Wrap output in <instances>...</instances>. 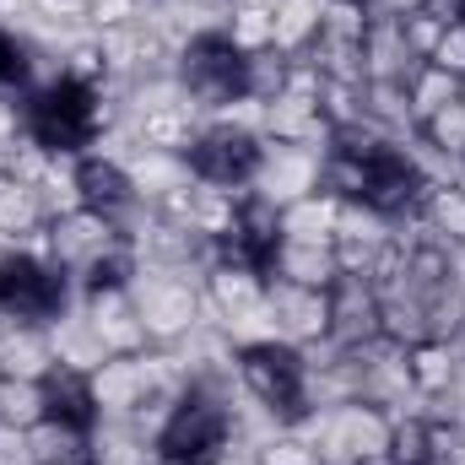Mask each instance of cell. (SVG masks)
<instances>
[{"instance_id":"1","label":"cell","mask_w":465,"mask_h":465,"mask_svg":"<svg viewBox=\"0 0 465 465\" xmlns=\"http://www.w3.org/2000/svg\"><path fill=\"white\" fill-rule=\"evenodd\" d=\"M22 124L27 141H38L44 152H93L98 135H109L114 124H124V87H82L71 76H54L44 87H33L22 98Z\"/></svg>"},{"instance_id":"2","label":"cell","mask_w":465,"mask_h":465,"mask_svg":"<svg viewBox=\"0 0 465 465\" xmlns=\"http://www.w3.org/2000/svg\"><path fill=\"white\" fill-rule=\"evenodd\" d=\"M243 401L238 379H190L157 428V455L168 465H212L232 444V406Z\"/></svg>"},{"instance_id":"3","label":"cell","mask_w":465,"mask_h":465,"mask_svg":"<svg viewBox=\"0 0 465 465\" xmlns=\"http://www.w3.org/2000/svg\"><path fill=\"white\" fill-rule=\"evenodd\" d=\"M232 368H238V384L243 395L276 422V428H292L314 411L309 401V357L292 341H249V347L232 351Z\"/></svg>"},{"instance_id":"4","label":"cell","mask_w":465,"mask_h":465,"mask_svg":"<svg viewBox=\"0 0 465 465\" xmlns=\"http://www.w3.org/2000/svg\"><path fill=\"white\" fill-rule=\"evenodd\" d=\"M173 82L184 87V98L201 114H217V109H228L238 98H249V54L232 44L223 27L195 33L173 54Z\"/></svg>"},{"instance_id":"5","label":"cell","mask_w":465,"mask_h":465,"mask_svg":"<svg viewBox=\"0 0 465 465\" xmlns=\"http://www.w3.org/2000/svg\"><path fill=\"white\" fill-rule=\"evenodd\" d=\"M130 303L141 314V331L152 347H179L190 331H201V276L168 271V265H141L130 282Z\"/></svg>"},{"instance_id":"6","label":"cell","mask_w":465,"mask_h":465,"mask_svg":"<svg viewBox=\"0 0 465 465\" xmlns=\"http://www.w3.org/2000/svg\"><path fill=\"white\" fill-rule=\"evenodd\" d=\"M76 303V282L71 271H60L54 260L38 254H0V314L16 325H54L65 309Z\"/></svg>"},{"instance_id":"7","label":"cell","mask_w":465,"mask_h":465,"mask_svg":"<svg viewBox=\"0 0 465 465\" xmlns=\"http://www.w3.org/2000/svg\"><path fill=\"white\" fill-rule=\"evenodd\" d=\"M260 152H265V135L206 119V124L195 130V141L184 146V168H190V179H201V184L249 190L254 173H260Z\"/></svg>"},{"instance_id":"8","label":"cell","mask_w":465,"mask_h":465,"mask_svg":"<svg viewBox=\"0 0 465 465\" xmlns=\"http://www.w3.org/2000/svg\"><path fill=\"white\" fill-rule=\"evenodd\" d=\"M320 163H325V152H314V146L265 141V152H260V173H254L249 190L265 195L271 206H292V201H303V195L320 190Z\"/></svg>"},{"instance_id":"9","label":"cell","mask_w":465,"mask_h":465,"mask_svg":"<svg viewBox=\"0 0 465 465\" xmlns=\"http://www.w3.org/2000/svg\"><path fill=\"white\" fill-rule=\"evenodd\" d=\"M265 303L276 314V336L292 347H314L331 336V287H298L282 276H265Z\"/></svg>"},{"instance_id":"10","label":"cell","mask_w":465,"mask_h":465,"mask_svg":"<svg viewBox=\"0 0 465 465\" xmlns=\"http://www.w3.org/2000/svg\"><path fill=\"white\" fill-rule=\"evenodd\" d=\"M49 238H54V265L71 271V282H76L93 260H104L109 249L124 243V232H119L114 217H104V212H93V206H82V212L49 223Z\"/></svg>"},{"instance_id":"11","label":"cell","mask_w":465,"mask_h":465,"mask_svg":"<svg viewBox=\"0 0 465 465\" xmlns=\"http://www.w3.org/2000/svg\"><path fill=\"white\" fill-rule=\"evenodd\" d=\"M379 336H384V325H379L373 282L368 276H336V287H331V336L325 341H336L341 351H362Z\"/></svg>"},{"instance_id":"12","label":"cell","mask_w":465,"mask_h":465,"mask_svg":"<svg viewBox=\"0 0 465 465\" xmlns=\"http://www.w3.org/2000/svg\"><path fill=\"white\" fill-rule=\"evenodd\" d=\"M76 190H82V206H93V212H104V217H114V223L141 201L130 168L114 163V157H104V152H82V157H76Z\"/></svg>"},{"instance_id":"13","label":"cell","mask_w":465,"mask_h":465,"mask_svg":"<svg viewBox=\"0 0 465 465\" xmlns=\"http://www.w3.org/2000/svg\"><path fill=\"white\" fill-rule=\"evenodd\" d=\"M76 309L93 320V331L104 336V347L114 351H141L152 347L146 341V331H141V314H135V303H130V287H109V292H82L76 298Z\"/></svg>"},{"instance_id":"14","label":"cell","mask_w":465,"mask_h":465,"mask_svg":"<svg viewBox=\"0 0 465 465\" xmlns=\"http://www.w3.org/2000/svg\"><path fill=\"white\" fill-rule=\"evenodd\" d=\"M54 76H60V54L38 49L27 33L0 22V93H33V87H44Z\"/></svg>"},{"instance_id":"15","label":"cell","mask_w":465,"mask_h":465,"mask_svg":"<svg viewBox=\"0 0 465 465\" xmlns=\"http://www.w3.org/2000/svg\"><path fill=\"white\" fill-rule=\"evenodd\" d=\"M206 124V114L184 98V104H168V109H146V114H124V130L141 141V146H152V152H173V157H184V146L195 141V130Z\"/></svg>"},{"instance_id":"16","label":"cell","mask_w":465,"mask_h":465,"mask_svg":"<svg viewBox=\"0 0 465 465\" xmlns=\"http://www.w3.org/2000/svg\"><path fill=\"white\" fill-rule=\"evenodd\" d=\"M60 362L44 325H16L0 314V379H49Z\"/></svg>"},{"instance_id":"17","label":"cell","mask_w":465,"mask_h":465,"mask_svg":"<svg viewBox=\"0 0 465 465\" xmlns=\"http://www.w3.org/2000/svg\"><path fill=\"white\" fill-rule=\"evenodd\" d=\"M362 65H368V82H411V71H417L422 60L411 54L401 16H373V22H368Z\"/></svg>"},{"instance_id":"18","label":"cell","mask_w":465,"mask_h":465,"mask_svg":"<svg viewBox=\"0 0 465 465\" xmlns=\"http://www.w3.org/2000/svg\"><path fill=\"white\" fill-rule=\"evenodd\" d=\"M265 141H292V146L325 152V146H331V124H325V114H320L314 98L276 93V98L265 104Z\"/></svg>"},{"instance_id":"19","label":"cell","mask_w":465,"mask_h":465,"mask_svg":"<svg viewBox=\"0 0 465 465\" xmlns=\"http://www.w3.org/2000/svg\"><path fill=\"white\" fill-rule=\"evenodd\" d=\"M44 331H49V347H54V362H60V368L93 373V368H104V362L114 357V351L104 347V336L93 331V320H87L76 303H71L54 325H44Z\"/></svg>"},{"instance_id":"20","label":"cell","mask_w":465,"mask_h":465,"mask_svg":"<svg viewBox=\"0 0 465 465\" xmlns=\"http://www.w3.org/2000/svg\"><path fill=\"white\" fill-rule=\"evenodd\" d=\"M265 276H282V282H298V287H336L341 276V260L331 243H298V238H282L276 254H271V271Z\"/></svg>"},{"instance_id":"21","label":"cell","mask_w":465,"mask_h":465,"mask_svg":"<svg viewBox=\"0 0 465 465\" xmlns=\"http://www.w3.org/2000/svg\"><path fill=\"white\" fill-rule=\"evenodd\" d=\"M44 395H49V417L65 422V428H76V433H93L104 422V411L93 401V379L76 373V368H54L44 379Z\"/></svg>"},{"instance_id":"22","label":"cell","mask_w":465,"mask_h":465,"mask_svg":"<svg viewBox=\"0 0 465 465\" xmlns=\"http://www.w3.org/2000/svg\"><path fill=\"white\" fill-rule=\"evenodd\" d=\"M406 368H411V384H417V395H422V401H439V395H444V390L460 379L465 347H460V341H439V336H428V341L406 347Z\"/></svg>"},{"instance_id":"23","label":"cell","mask_w":465,"mask_h":465,"mask_svg":"<svg viewBox=\"0 0 465 465\" xmlns=\"http://www.w3.org/2000/svg\"><path fill=\"white\" fill-rule=\"evenodd\" d=\"M336 217H341V201L331 190H314L292 206H282V238H298V243H331L336 238Z\"/></svg>"},{"instance_id":"24","label":"cell","mask_w":465,"mask_h":465,"mask_svg":"<svg viewBox=\"0 0 465 465\" xmlns=\"http://www.w3.org/2000/svg\"><path fill=\"white\" fill-rule=\"evenodd\" d=\"M320 5L325 0H276V22H271V49L298 60L314 49L320 38Z\"/></svg>"},{"instance_id":"25","label":"cell","mask_w":465,"mask_h":465,"mask_svg":"<svg viewBox=\"0 0 465 465\" xmlns=\"http://www.w3.org/2000/svg\"><path fill=\"white\" fill-rule=\"evenodd\" d=\"M238 201H243V190H217V184H201L195 179V195H190V228L201 232V238H212V243H223L238 223Z\"/></svg>"},{"instance_id":"26","label":"cell","mask_w":465,"mask_h":465,"mask_svg":"<svg viewBox=\"0 0 465 465\" xmlns=\"http://www.w3.org/2000/svg\"><path fill=\"white\" fill-rule=\"evenodd\" d=\"M406 98H411V119L422 124L428 114H439V109H450V104H460V76H450V71H439V65H417L411 71V82H406Z\"/></svg>"},{"instance_id":"27","label":"cell","mask_w":465,"mask_h":465,"mask_svg":"<svg viewBox=\"0 0 465 465\" xmlns=\"http://www.w3.org/2000/svg\"><path fill=\"white\" fill-rule=\"evenodd\" d=\"M271 22H276V5H265V0H232L228 16H223V33L243 54H260V49H271Z\"/></svg>"},{"instance_id":"28","label":"cell","mask_w":465,"mask_h":465,"mask_svg":"<svg viewBox=\"0 0 465 465\" xmlns=\"http://www.w3.org/2000/svg\"><path fill=\"white\" fill-rule=\"evenodd\" d=\"M49 417L44 379H0V422L11 428H38Z\"/></svg>"},{"instance_id":"29","label":"cell","mask_w":465,"mask_h":465,"mask_svg":"<svg viewBox=\"0 0 465 465\" xmlns=\"http://www.w3.org/2000/svg\"><path fill=\"white\" fill-rule=\"evenodd\" d=\"M422 223L439 232L444 243H465V190L455 184H433L422 201Z\"/></svg>"},{"instance_id":"30","label":"cell","mask_w":465,"mask_h":465,"mask_svg":"<svg viewBox=\"0 0 465 465\" xmlns=\"http://www.w3.org/2000/svg\"><path fill=\"white\" fill-rule=\"evenodd\" d=\"M27 439H33V455L38 460H87V439L93 433H76V428L44 417L38 428H27Z\"/></svg>"},{"instance_id":"31","label":"cell","mask_w":465,"mask_h":465,"mask_svg":"<svg viewBox=\"0 0 465 465\" xmlns=\"http://www.w3.org/2000/svg\"><path fill=\"white\" fill-rule=\"evenodd\" d=\"M373 11L362 0H325L320 5V38H341V44H362L368 38Z\"/></svg>"},{"instance_id":"32","label":"cell","mask_w":465,"mask_h":465,"mask_svg":"<svg viewBox=\"0 0 465 465\" xmlns=\"http://www.w3.org/2000/svg\"><path fill=\"white\" fill-rule=\"evenodd\" d=\"M417 141H428L433 152H444V157H465V104H450V109H439V114H428L417 124Z\"/></svg>"},{"instance_id":"33","label":"cell","mask_w":465,"mask_h":465,"mask_svg":"<svg viewBox=\"0 0 465 465\" xmlns=\"http://www.w3.org/2000/svg\"><path fill=\"white\" fill-rule=\"evenodd\" d=\"M254 465H320V455L298 428H276L265 444H254Z\"/></svg>"},{"instance_id":"34","label":"cell","mask_w":465,"mask_h":465,"mask_svg":"<svg viewBox=\"0 0 465 465\" xmlns=\"http://www.w3.org/2000/svg\"><path fill=\"white\" fill-rule=\"evenodd\" d=\"M287 54H276V49H260V54H249V98H260V104H271L282 87H287Z\"/></svg>"},{"instance_id":"35","label":"cell","mask_w":465,"mask_h":465,"mask_svg":"<svg viewBox=\"0 0 465 465\" xmlns=\"http://www.w3.org/2000/svg\"><path fill=\"white\" fill-rule=\"evenodd\" d=\"M22 98H27V93H0V173H5L11 152L27 141V124H22Z\"/></svg>"},{"instance_id":"36","label":"cell","mask_w":465,"mask_h":465,"mask_svg":"<svg viewBox=\"0 0 465 465\" xmlns=\"http://www.w3.org/2000/svg\"><path fill=\"white\" fill-rule=\"evenodd\" d=\"M146 11V0H93L87 5V27L93 33H109V27H124Z\"/></svg>"},{"instance_id":"37","label":"cell","mask_w":465,"mask_h":465,"mask_svg":"<svg viewBox=\"0 0 465 465\" xmlns=\"http://www.w3.org/2000/svg\"><path fill=\"white\" fill-rule=\"evenodd\" d=\"M428 65H439V71H450V76L465 82V22H450V27H444V38H439V49L428 54Z\"/></svg>"},{"instance_id":"38","label":"cell","mask_w":465,"mask_h":465,"mask_svg":"<svg viewBox=\"0 0 465 465\" xmlns=\"http://www.w3.org/2000/svg\"><path fill=\"white\" fill-rule=\"evenodd\" d=\"M0 465H38L27 428H11V422H0Z\"/></svg>"},{"instance_id":"39","label":"cell","mask_w":465,"mask_h":465,"mask_svg":"<svg viewBox=\"0 0 465 465\" xmlns=\"http://www.w3.org/2000/svg\"><path fill=\"white\" fill-rule=\"evenodd\" d=\"M455 22H465V0H455Z\"/></svg>"},{"instance_id":"40","label":"cell","mask_w":465,"mask_h":465,"mask_svg":"<svg viewBox=\"0 0 465 465\" xmlns=\"http://www.w3.org/2000/svg\"><path fill=\"white\" fill-rule=\"evenodd\" d=\"M460 104H465V82H460Z\"/></svg>"}]
</instances>
